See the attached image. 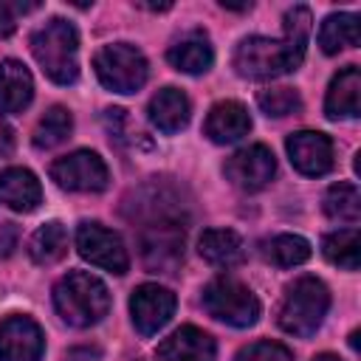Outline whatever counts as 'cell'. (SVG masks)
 <instances>
[{"instance_id":"4","label":"cell","mask_w":361,"mask_h":361,"mask_svg":"<svg viewBox=\"0 0 361 361\" xmlns=\"http://www.w3.org/2000/svg\"><path fill=\"white\" fill-rule=\"evenodd\" d=\"M330 310V290L316 276H299L293 285H288L282 305H279V327L290 336L307 338L319 330Z\"/></svg>"},{"instance_id":"15","label":"cell","mask_w":361,"mask_h":361,"mask_svg":"<svg viewBox=\"0 0 361 361\" xmlns=\"http://www.w3.org/2000/svg\"><path fill=\"white\" fill-rule=\"evenodd\" d=\"M324 113L327 118H355L361 113V71L355 65L333 76L324 96Z\"/></svg>"},{"instance_id":"33","label":"cell","mask_w":361,"mask_h":361,"mask_svg":"<svg viewBox=\"0 0 361 361\" xmlns=\"http://www.w3.org/2000/svg\"><path fill=\"white\" fill-rule=\"evenodd\" d=\"M313 361H341V358H338V355H333V353H319Z\"/></svg>"},{"instance_id":"8","label":"cell","mask_w":361,"mask_h":361,"mask_svg":"<svg viewBox=\"0 0 361 361\" xmlns=\"http://www.w3.org/2000/svg\"><path fill=\"white\" fill-rule=\"evenodd\" d=\"M51 178L56 180L59 189H68V192H102L107 189V180H110L104 161L90 149H76L59 158L51 166Z\"/></svg>"},{"instance_id":"11","label":"cell","mask_w":361,"mask_h":361,"mask_svg":"<svg viewBox=\"0 0 361 361\" xmlns=\"http://www.w3.org/2000/svg\"><path fill=\"white\" fill-rule=\"evenodd\" d=\"M45 336L28 316H6L0 322V361H39Z\"/></svg>"},{"instance_id":"18","label":"cell","mask_w":361,"mask_h":361,"mask_svg":"<svg viewBox=\"0 0 361 361\" xmlns=\"http://www.w3.org/2000/svg\"><path fill=\"white\" fill-rule=\"evenodd\" d=\"M34 99V79L17 59L0 62V113H23Z\"/></svg>"},{"instance_id":"22","label":"cell","mask_w":361,"mask_h":361,"mask_svg":"<svg viewBox=\"0 0 361 361\" xmlns=\"http://www.w3.org/2000/svg\"><path fill=\"white\" fill-rule=\"evenodd\" d=\"M68 251V234H65V226L51 220V223H42L34 234H31V243H28V254L37 265H54L65 257Z\"/></svg>"},{"instance_id":"1","label":"cell","mask_w":361,"mask_h":361,"mask_svg":"<svg viewBox=\"0 0 361 361\" xmlns=\"http://www.w3.org/2000/svg\"><path fill=\"white\" fill-rule=\"evenodd\" d=\"M310 34V8L293 6L285 14V37H245L234 51V68L245 79H274L296 71L305 59Z\"/></svg>"},{"instance_id":"28","label":"cell","mask_w":361,"mask_h":361,"mask_svg":"<svg viewBox=\"0 0 361 361\" xmlns=\"http://www.w3.org/2000/svg\"><path fill=\"white\" fill-rule=\"evenodd\" d=\"M257 104L265 116H274V118H282V116H290V113H299L302 110V99L293 87H268V90H259L257 93Z\"/></svg>"},{"instance_id":"31","label":"cell","mask_w":361,"mask_h":361,"mask_svg":"<svg viewBox=\"0 0 361 361\" xmlns=\"http://www.w3.org/2000/svg\"><path fill=\"white\" fill-rule=\"evenodd\" d=\"M20 243V231L14 223H3L0 226V257H8Z\"/></svg>"},{"instance_id":"21","label":"cell","mask_w":361,"mask_h":361,"mask_svg":"<svg viewBox=\"0 0 361 361\" xmlns=\"http://www.w3.org/2000/svg\"><path fill=\"white\" fill-rule=\"evenodd\" d=\"M197 251L209 265H217V268H234L245 257L243 240L231 228H206L197 240Z\"/></svg>"},{"instance_id":"23","label":"cell","mask_w":361,"mask_h":361,"mask_svg":"<svg viewBox=\"0 0 361 361\" xmlns=\"http://www.w3.org/2000/svg\"><path fill=\"white\" fill-rule=\"evenodd\" d=\"M319 45L324 54H338L341 48L358 45V17L353 11L330 14L319 28Z\"/></svg>"},{"instance_id":"27","label":"cell","mask_w":361,"mask_h":361,"mask_svg":"<svg viewBox=\"0 0 361 361\" xmlns=\"http://www.w3.org/2000/svg\"><path fill=\"white\" fill-rule=\"evenodd\" d=\"M265 257L279 268H293L310 257V243L299 234H276L265 243Z\"/></svg>"},{"instance_id":"30","label":"cell","mask_w":361,"mask_h":361,"mask_svg":"<svg viewBox=\"0 0 361 361\" xmlns=\"http://www.w3.org/2000/svg\"><path fill=\"white\" fill-rule=\"evenodd\" d=\"M31 8H37V6H23V3L11 6V3L0 0V39H6V37L14 34V28H17V11H31Z\"/></svg>"},{"instance_id":"13","label":"cell","mask_w":361,"mask_h":361,"mask_svg":"<svg viewBox=\"0 0 361 361\" xmlns=\"http://www.w3.org/2000/svg\"><path fill=\"white\" fill-rule=\"evenodd\" d=\"M214 338L192 324L178 327L158 344V361H214Z\"/></svg>"},{"instance_id":"26","label":"cell","mask_w":361,"mask_h":361,"mask_svg":"<svg viewBox=\"0 0 361 361\" xmlns=\"http://www.w3.org/2000/svg\"><path fill=\"white\" fill-rule=\"evenodd\" d=\"M73 130V118L62 104H54L45 110V116L39 118L37 130H34V147L39 149H51L56 144H62Z\"/></svg>"},{"instance_id":"5","label":"cell","mask_w":361,"mask_h":361,"mask_svg":"<svg viewBox=\"0 0 361 361\" xmlns=\"http://www.w3.org/2000/svg\"><path fill=\"white\" fill-rule=\"evenodd\" d=\"M93 68H96L99 82L113 93H135L144 87V82L149 76V65H147L144 54L127 42L104 45L93 56Z\"/></svg>"},{"instance_id":"9","label":"cell","mask_w":361,"mask_h":361,"mask_svg":"<svg viewBox=\"0 0 361 361\" xmlns=\"http://www.w3.org/2000/svg\"><path fill=\"white\" fill-rule=\"evenodd\" d=\"M226 178L243 189V192H259L271 183L274 172H276V158L274 152L265 147V144H251V147H243L237 149L226 166H223Z\"/></svg>"},{"instance_id":"7","label":"cell","mask_w":361,"mask_h":361,"mask_svg":"<svg viewBox=\"0 0 361 361\" xmlns=\"http://www.w3.org/2000/svg\"><path fill=\"white\" fill-rule=\"evenodd\" d=\"M76 248L90 265L104 268L110 274H127L130 268V257L121 237L104 228L102 223H82L76 228Z\"/></svg>"},{"instance_id":"2","label":"cell","mask_w":361,"mask_h":361,"mask_svg":"<svg viewBox=\"0 0 361 361\" xmlns=\"http://www.w3.org/2000/svg\"><path fill=\"white\" fill-rule=\"evenodd\" d=\"M54 307L56 313L73 327H90L102 322L110 310V290L102 279L87 271L65 274L54 288Z\"/></svg>"},{"instance_id":"20","label":"cell","mask_w":361,"mask_h":361,"mask_svg":"<svg viewBox=\"0 0 361 361\" xmlns=\"http://www.w3.org/2000/svg\"><path fill=\"white\" fill-rule=\"evenodd\" d=\"M166 59L180 73H206L212 68V62H214V51H212V42H209L206 34L192 31V34L180 37L166 51Z\"/></svg>"},{"instance_id":"16","label":"cell","mask_w":361,"mask_h":361,"mask_svg":"<svg viewBox=\"0 0 361 361\" xmlns=\"http://www.w3.org/2000/svg\"><path fill=\"white\" fill-rule=\"evenodd\" d=\"M251 130V116L248 110L240 104V102H217L209 116H206V124H203V133L214 141V144H234L240 141L243 135H248Z\"/></svg>"},{"instance_id":"14","label":"cell","mask_w":361,"mask_h":361,"mask_svg":"<svg viewBox=\"0 0 361 361\" xmlns=\"http://www.w3.org/2000/svg\"><path fill=\"white\" fill-rule=\"evenodd\" d=\"M144 259L152 268H172L183 257V228L172 220H155L144 231Z\"/></svg>"},{"instance_id":"19","label":"cell","mask_w":361,"mask_h":361,"mask_svg":"<svg viewBox=\"0 0 361 361\" xmlns=\"http://www.w3.org/2000/svg\"><path fill=\"white\" fill-rule=\"evenodd\" d=\"M147 113H149V121H152L161 133L172 135V133H180V130L189 124L192 107H189V99L183 96V90H178V87H164V90H158V93L149 99Z\"/></svg>"},{"instance_id":"12","label":"cell","mask_w":361,"mask_h":361,"mask_svg":"<svg viewBox=\"0 0 361 361\" xmlns=\"http://www.w3.org/2000/svg\"><path fill=\"white\" fill-rule=\"evenodd\" d=\"M288 158L290 164L302 172V175H310V178H319L324 172L333 169V141L324 135V133H316V130H302V133H293L288 141Z\"/></svg>"},{"instance_id":"29","label":"cell","mask_w":361,"mask_h":361,"mask_svg":"<svg viewBox=\"0 0 361 361\" xmlns=\"http://www.w3.org/2000/svg\"><path fill=\"white\" fill-rule=\"evenodd\" d=\"M234 361H293L290 350L276 341H254L237 353Z\"/></svg>"},{"instance_id":"25","label":"cell","mask_w":361,"mask_h":361,"mask_svg":"<svg viewBox=\"0 0 361 361\" xmlns=\"http://www.w3.org/2000/svg\"><path fill=\"white\" fill-rule=\"evenodd\" d=\"M322 251L333 265H338L344 271H355L358 268V254H361L358 231L355 228H341V231L327 234L322 240Z\"/></svg>"},{"instance_id":"32","label":"cell","mask_w":361,"mask_h":361,"mask_svg":"<svg viewBox=\"0 0 361 361\" xmlns=\"http://www.w3.org/2000/svg\"><path fill=\"white\" fill-rule=\"evenodd\" d=\"M14 149V135H11V130L0 121V155H8Z\"/></svg>"},{"instance_id":"6","label":"cell","mask_w":361,"mask_h":361,"mask_svg":"<svg viewBox=\"0 0 361 361\" xmlns=\"http://www.w3.org/2000/svg\"><path fill=\"white\" fill-rule=\"evenodd\" d=\"M203 307L209 316L231 324V327H251L259 319V299L254 290L231 276H217L203 290Z\"/></svg>"},{"instance_id":"17","label":"cell","mask_w":361,"mask_h":361,"mask_svg":"<svg viewBox=\"0 0 361 361\" xmlns=\"http://www.w3.org/2000/svg\"><path fill=\"white\" fill-rule=\"evenodd\" d=\"M42 203V186L31 169L11 166L0 172V206L14 212H34Z\"/></svg>"},{"instance_id":"3","label":"cell","mask_w":361,"mask_h":361,"mask_svg":"<svg viewBox=\"0 0 361 361\" xmlns=\"http://www.w3.org/2000/svg\"><path fill=\"white\" fill-rule=\"evenodd\" d=\"M31 54L51 82H56V85L76 82V76H79V59H76L79 34L68 20L54 17L42 28H37L31 34Z\"/></svg>"},{"instance_id":"10","label":"cell","mask_w":361,"mask_h":361,"mask_svg":"<svg viewBox=\"0 0 361 361\" xmlns=\"http://www.w3.org/2000/svg\"><path fill=\"white\" fill-rule=\"evenodd\" d=\"M172 313H175V293L155 282L138 285L130 296V316L141 336H155L172 319Z\"/></svg>"},{"instance_id":"24","label":"cell","mask_w":361,"mask_h":361,"mask_svg":"<svg viewBox=\"0 0 361 361\" xmlns=\"http://www.w3.org/2000/svg\"><path fill=\"white\" fill-rule=\"evenodd\" d=\"M324 212L327 217L338 220V223H358L361 217V195H358V186L355 183H333L327 192H324Z\"/></svg>"}]
</instances>
